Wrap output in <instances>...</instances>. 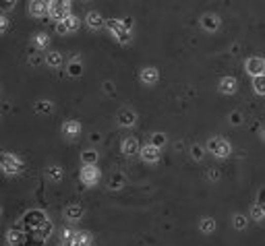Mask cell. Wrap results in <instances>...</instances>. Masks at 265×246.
I'll use <instances>...</instances> for the list:
<instances>
[{
    "label": "cell",
    "mask_w": 265,
    "mask_h": 246,
    "mask_svg": "<svg viewBox=\"0 0 265 246\" xmlns=\"http://www.w3.org/2000/svg\"><path fill=\"white\" fill-rule=\"evenodd\" d=\"M85 23H87V27L91 31H100L102 27H106V21H104V17L98 13V10H89V13L85 15Z\"/></svg>",
    "instance_id": "cell-13"
},
{
    "label": "cell",
    "mask_w": 265,
    "mask_h": 246,
    "mask_svg": "<svg viewBox=\"0 0 265 246\" xmlns=\"http://www.w3.org/2000/svg\"><path fill=\"white\" fill-rule=\"evenodd\" d=\"M64 62V56L58 52V50H50V52H46V64L52 66V68H60Z\"/></svg>",
    "instance_id": "cell-21"
},
{
    "label": "cell",
    "mask_w": 265,
    "mask_h": 246,
    "mask_svg": "<svg viewBox=\"0 0 265 246\" xmlns=\"http://www.w3.org/2000/svg\"><path fill=\"white\" fill-rule=\"evenodd\" d=\"M98 159H100V155H98L96 149H85L81 153V163L83 166H96Z\"/></svg>",
    "instance_id": "cell-25"
},
{
    "label": "cell",
    "mask_w": 265,
    "mask_h": 246,
    "mask_svg": "<svg viewBox=\"0 0 265 246\" xmlns=\"http://www.w3.org/2000/svg\"><path fill=\"white\" fill-rule=\"evenodd\" d=\"M31 46H33V50H46L50 46V35L48 33H44V31H40V33H36L31 38Z\"/></svg>",
    "instance_id": "cell-18"
},
{
    "label": "cell",
    "mask_w": 265,
    "mask_h": 246,
    "mask_svg": "<svg viewBox=\"0 0 265 246\" xmlns=\"http://www.w3.org/2000/svg\"><path fill=\"white\" fill-rule=\"evenodd\" d=\"M62 176H64L62 168H60V166H56V163H52V166L46 168V178H48L50 182H60V180H62Z\"/></svg>",
    "instance_id": "cell-24"
},
{
    "label": "cell",
    "mask_w": 265,
    "mask_h": 246,
    "mask_svg": "<svg viewBox=\"0 0 265 246\" xmlns=\"http://www.w3.org/2000/svg\"><path fill=\"white\" fill-rule=\"evenodd\" d=\"M120 151L126 157H135V155L141 153V145H139V141H137L135 137H126L120 143Z\"/></svg>",
    "instance_id": "cell-11"
},
{
    "label": "cell",
    "mask_w": 265,
    "mask_h": 246,
    "mask_svg": "<svg viewBox=\"0 0 265 246\" xmlns=\"http://www.w3.org/2000/svg\"><path fill=\"white\" fill-rule=\"evenodd\" d=\"M83 213H85V209L81 205H68L64 209V219L66 221H79L83 217Z\"/></svg>",
    "instance_id": "cell-20"
},
{
    "label": "cell",
    "mask_w": 265,
    "mask_h": 246,
    "mask_svg": "<svg viewBox=\"0 0 265 246\" xmlns=\"http://www.w3.org/2000/svg\"><path fill=\"white\" fill-rule=\"evenodd\" d=\"M75 234H77V230L64 228V230H62V234H60V242H64V244H73V240H75Z\"/></svg>",
    "instance_id": "cell-32"
},
{
    "label": "cell",
    "mask_w": 265,
    "mask_h": 246,
    "mask_svg": "<svg viewBox=\"0 0 265 246\" xmlns=\"http://www.w3.org/2000/svg\"><path fill=\"white\" fill-rule=\"evenodd\" d=\"M8 25H10L8 17H6V15H0V33H4V31L8 29Z\"/></svg>",
    "instance_id": "cell-37"
},
{
    "label": "cell",
    "mask_w": 265,
    "mask_h": 246,
    "mask_svg": "<svg viewBox=\"0 0 265 246\" xmlns=\"http://www.w3.org/2000/svg\"><path fill=\"white\" fill-rule=\"evenodd\" d=\"M139 79H141L143 85H156L159 81V70L156 66H145L139 73Z\"/></svg>",
    "instance_id": "cell-14"
},
{
    "label": "cell",
    "mask_w": 265,
    "mask_h": 246,
    "mask_svg": "<svg viewBox=\"0 0 265 246\" xmlns=\"http://www.w3.org/2000/svg\"><path fill=\"white\" fill-rule=\"evenodd\" d=\"M249 215L255 219V221H261V219H265V213H263V209H261V203H255L251 207V211H249Z\"/></svg>",
    "instance_id": "cell-31"
},
{
    "label": "cell",
    "mask_w": 265,
    "mask_h": 246,
    "mask_svg": "<svg viewBox=\"0 0 265 246\" xmlns=\"http://www.w3.org/2000/svg\"><path fill=\"white\" fill-rule=\"evenodd\" d=\"M220 25H222V19L217 17L215 13H205V15L201 17V27H203V31H207V33H215L217 29H220Z\"/></svg>",
    "instance_id": "cell-12"
},
{
    "label": "cell",
    "mask_w": 265,
    "mask_h": 246,
    "mask_svg": "<svg viewBox=\"0 0 265 246\" xmlns=\"http://www.w3.org/2000/svg\"><path fill=\"white\" fill-rule=\"evenodd\" d=\"M139 155H141V159L145 163H158L159 157H162V149L156 147L154 143H147V145L141 147V153Z\"/></svg>",
    "instance_id": "cell-10"
},
{
    "label": "cell",
    "mask_w": 265,
    "mask_h": 246,
    "mask_svg": "<svg viewBox=\"0 0 265 246\" xmlns=\"http://www.w3.org/2000/svg\"><path fill=\"white\" fill-rule=\"evenodd\" d=\"M27 13L33 19H44L48 17V0H29Z\"/></svg>",
    "instance_id": "cell-8"
},
{
    "label": "cell",
    "mask_w": 265,
    "mask_h": 246,
    "mask_svg": "<svg viewBox=\"0 0 265 246\" xmlns=\"http://www.w3.org/2000/svg\"><path fill=\"white\" fill-rule=\"evenodd\" d=\"M106 29L112 33V38L116 40L120 46H126L133 42V29H126L122 25V19H110L106 21Z\"/></svg>",
    "instance_id": "cell-2"
},
{
    "label": "cell",
    "mask_w": 265,
    "mask_h": 246,
    "mask_svg": "<svg viewBox=\"0 0 265 246\" xmlns=\"http://www.w3.org/2000/svg\"><path fill=\"white\" fill-rule=\"evenodd\" d=\"M62 135L66 139H77L79 135H81V122H79V120H66V122H62Z\"/></svg>",
    "instance_id": "cell-17"
},
{
    "label": "cell",
    "mask_w": 265,
    "mask_h": 246,
    "mask_svg": "<svg viewBox=\"0 0 265 246\" xmlns=\"http://www.w3.org/2000/svg\"><path fill=\"white\" fill-rule=\"evenodd\" d=\"M261 209H263V213H265V198H263V201H261Z\"/></svg>",
    "instance_id": "cell-41"
},
{
    "label": "cell",
    "mask_w": 265,
    "mask_h": 246,
    "mask_svg": "<svg viewBox=\"0 0 265 246\" xmlns=\"http://www.w3.org/2000/svg\"><path fill=\"white\" fill-rule=\"evenodd\" d=\"M228 120H230V124H234V126H238V124H243V120H245V116H243V114H240L238 110H234L232 114H230V118H228Z\"/></svg>",
    "instance_id": "cell-35"
},
{
    "label": "cell",
    "mask_w": 265,
    "mask_h": 246,
    "mask_svg": "<svg viewBox=\"0 0 265 246\" xmlns=\"http://www.w3.org/2000/svg\"><path fill=\"white\" fill-rule=\"evenodd\" d=\"M207 151H210L212 155H215L217 159H224L228 157L230 153H232V145H230V141L222 139V137H212L210 141H207Z\"/></svg>",
    "instance_id": "cell-5"
},
{
    "label": "cell",
    "mask_w": 265,
    "mask_h": 246,
    "mask_svg": "<svg viewBox=\"0 0 265 246\" xmlns=\"http://www.w3.org/2000/svg\"><path fill=\"white\" fill-rule=\"evenodd\" d=\"M253 89H255V93H259V96H265V73L253 77Z\"/></svg>",
    "instance_id": "cell-29"
},
{
    "label": "cell",
    "mask_w": 265,
    "mask_h": 246,
    "mask_svg": "<svg viewBox=\"0 0 265 246\" xmlns=\"http://www.w3.org/2000/svg\"><path fill=\"white\" fill-rule=\"evenodd\" d=\"M222 178V172L217 170V168H212V170H207V180L210 182H217Z\"/></svg>",
    "instance_id": "cell-36"
},
{
    "label": "cell",
    "mask_w": 265,
    "mask_h": 246,
    "mask_svg": "<svg viewBox=\"0 0 265 246\" xmlns=\"http://www.w3.org/2000/svg\"><path fill=\"white\" fill-rule=\"evenodd\" d=\"M66 73H68V77H73V79L81 77L83 75V62H81V58H79V56L71 58V62L66 64Z\"/></svg>",
    "instance_id": "cell-19"
},
{
    "label": "cell",
    "mask_w": 265,
    "mask_h": 246,
    "mask_svg": "<svg viewBox=\"0 0 265 246\" xmlns=\"http://www.w3.org/2000/svg\"><path fill=\"white\" fill-rule=\"evenodd\" d=\"M33 110H36L38 114H50L54 110V103L48 101V99H40V101H36V105H33Z\"/></svg>",
    "instance_id": "cell-28"
},
{
    "label": "cell",
    "mask_w": 265,
    "mask_h": 246,
    "mask_svg": "<svg viewBox=\"0 0 265 246\" xmlns=\"http://www.w3.org/2000/svg\"><path fill=\"white\" fill-rule=\"evenodd\" d=\"M261 139L265 141V126H263V131H261Z\"/></svg>",
    "instance_id": "cell-42"
},
{
    "label": "cell",
    "mask_w": 265,
    "mask_h": 246,
    "mask_svg": "<svg viewBox=\"0 0 265 246\" xmlns=\"http://www.w3.org/2000/svg\"><path fill=\"white\" fill-rule=\"evenodd\" d=\"M42 60H46V56H42V54H40V50H36V54H29V56H27V62H29L31 66L42 64Z\"/></svg>",
    "instance_id": "cell-34"
},
{
    "label": "cell",
    "mask_w": 265,
    "mask_h": 246,
    "mask_svg": "<svg viewBox=\"0 0 265 246\" xmlns=\"http://www.w3.org/2000/svg\"><path fill=\"white\" fill-rule=\"evenodd\" d=\"M245 70H247L251 77L263 75V73H265V58H261V56H251V58H247Z\"/></svg>",
    "instance_id": "cell-9"
},
{
    "label": "cell",
    "mask_w": 265,
    "mask_h": 246,
    "mask_svg": "<svg viewBox=\"0 0 265 246\" xmlns=\"http://www.w3.org/2000/svg\"><path fill=\"white\" fill-rule=\"evenodd\" d=\"M205 153H207V147H203V145H193L191 147V155H193L195 161H201L205 157Z\"/></svg>",
    "instance_id": "cell-30"
},
{
    "label": "cell",
    "mask_w": 265,
    "mask_h": 246,
    "mask_svg": "<svg viewBox=\"0 0 265 246\" xmlns=\"http://www.w3.org/2000/svg\"><path fill=\"white\" fill-rule=\"evenodd\" d=\"M60 246H71V244H64V242H60Z\"/></svg>",
    "instance_id": "cell-43"
},
{
    "label": "cell",
    "mask_w": 265,
    "mask_h": 246,
    "mask_svg": "<svg viewBox=\"0 0 265 246\" xmlns=\"http://www.w3.org/2000/svg\"><path fill=\"white\" fill-rule=\"evenodd\" d=\"M79 178H81V182L85 186H96L102 178V172L98 166H83L81 172H79Z\"/></svg>",
    "instance_id": "cell-6"
},
{
    "label": "cell",
    "mask_w": 265,
    "mask_h": 246,
    "mask_svg": "<svg viewBox=\"0 0 265 246\" xmlns=\"http://www.w3.org/2000/svg\"><path fill=\"white\" fill-rule=\"evenodd\" d=\"M71 246H94V236L89 232H77Z\"/></svg>",
    "instance_id": "cell-23"
},
{
    "label": "cell",
    "mask_w": 265,
    "mask_h": 246,
    "mask_svg": "<svg viewBox=\"0 0 265 246\" xmlns=\"http://www.w3.org/2000/svg\"><path fill=\"white\" fill-rule=\"evenodd\" d=\"M215 228H217V224H215L213 217H203L199 221V232H203V234H213Z\"/></svg>",
    "instance_id": "cell-26"
},
{
    "label": "cell",
    "mask_w": 265,
    "mask_h": 246,
    "mask_svg": "<svg viewBox=\"0 0 265 246\" xmlns=\"http://www.w3.org/2000/svg\"><path fill=\"white\" fill-rule=\"evenodd\" d=\"M79 25H81V21H79V17L75 15H68L66 19L58 21L56 23V31H58L60 35H66V33H75L79 29Z\"/></svg>",
    "instance_id": "cell-7"
},
{
    "label": "cell",
    "mask_w": 265,
    "mask_h": 246,
    "mask_svg": "<svg viewBox=\"0 0 265 246\" xmlns=\"http://www.w3.org/2000/svg\"><path fill=\"white\" fill-rule=\"evenodd\" d=\"M71 13V0H48V17L58 23L62 19H66Z\"/></svg>",
    "instance_id": "cell-4"
},
{
    "label": "cell",
    "mask_w": 265,
    "mask_h": 246,
    "mask_svg": "<svg viewBox=\"0 0 265 246\" xmlns=\"http://www.w3.org/2000/svg\"><path fill=\"white\" fill-rule=\"evenodd\" d=\"M54 232L52 219L42 209L25 211L6 232L8 246H44Z\"/></svg>",
    "instance_id": "cell-1"
},
{
    "label": "cell",
    "mask_w": 265,
    "mask_h": 246,
    "mask_svg": "<svg viewBox=\"0 0 265 246\" xmlns=\"http://www.w3.org/2000/svg\"><path fill=\"white\" fill-rule=\"evenodd\" d=\"M0 215H2V207H0Z\"/></svg>",
    "instance_id": "cell-44"
},
{
    "label": "cell",
    "mask_w": 265,
    "mask_h": 246,
    "mask_svg": "<svg viewBox=\"0 0 265 246\" xmlns=\"http://www.w3.org/2000/svg\"><path fill=\"white\" fill-rule=\"evenodd\" d=\"M15 4H17V0H0V8L2 10H10Z\"/></svg>",
    "instance_id": "cell-38"
},
{
    "label": "cell",
    "mask_w": 265,
    "mask_h": 246,
    "mask_svg": "<svg viewBox=\"0 0 265 246\" xmlns=\"http://www.w3.org/2000/svg\"><path fill=\"white\" fill-rule=\"evenodd\" d=\"M104 89H106L108 93H112V91H114V87H112V83H106V85H104Z\"/></svg>",
    "instance_id": "cell-40"
},
{
    "label": "cell",
    "mask_w": 265,
    "mask_h": 246,
    "mask_svg": "<svg viewBox=\"0 0 265 246\" xmlns=\"http://www.w3.org/2000/svg\"><path fill=\"white\" fill-rule=\"evenodd\" d=\"M135 122H137V112H135V110L122 108V110L118 112V124H120L122 128H131Z\"/></svg>",
    "instance_id": "cell-16"
},
{
    "label": "cell",
    "mask_w": 265,
    "mask_h": 246,
    "mask_svg": "<svg viewBox=\"0 0 265 246\" xmlns=\"http://www.w3.org/2000/svg\"><path fill=\"white\" fill-rule=\"evenodd\" d=\"M0 172H2L4 176H17L23 172V161L21 157H17L15 153H6V151H2L0 153Z\"/></svg>",
    "instance_id": "cell-3"
},
{
    "label": "cell",
    "mask_w": 265,
    "mask_h": 246,
    "mask_svg": "<svg viewBox=\"0 0 265 246\" xmlns=\"http://www.w3.org/2000/svg\"><path fill=\"white\" fill-rule=\"evenodd\" d=\"M238 89V83L234 77H222L220 83H217V91L224 93V96H232V93H236Z\"/></svg>",
    "instance_id": "cell-15"
},
{
    "label": "cell",
    "mask_w": 265,
    "mask_h": 246,
    "mask_svg": "<svg viewBox=\"0 0 265 246\" xmlns=\"http://www.w3.org/2000/svg\"><path fill=\"white\" fill-rule=\"evenodd\" d=\"M166 141H168V139H166V135H164V133H154V135H152V139H149V143H154L156 147L162 149V147L166 145Z\"/></svg>",
    "instance_id": "cell-33"
},
{
    "label": "cell",
    "mask_w": 265,
    "mask_h": 246,
    "mask_svg": "<svg viewBox=\"0 0 265 246\" xmlns=\"http://www.w3.org/2000/svg\"><path fill=\"white\" fill-rule=\"evenodd\" d=\"M247 226H249V217L247 215H243V213H234L232 215V228L234 230L243 232V230H247Z\"/></svg>",
    "instance_id": "cell-27"
},
{
    "label": "cell",
    "mask_w": 265,
    "mask_h": 246,
    "mask_svg": "<svg viewBox=\"0 0 265 246\" xmlns=\"http://www.w3.org/2000/svg\"><path fill=\"white\" fill-rule=\"evenodd\" d=\"M83 2H89V0H83Z\"/></svg>",
    "instance_id": "cell-45"
},
{
    "label": "cell",
    "mask_w": 265,
    "mask_h": 246,
    "mask_svg": "<svg viewBox=\"0 0 265 246\" xmlns=\"http://www.w3.org/2000/svg\"><path fill=\"white\" fill-rule=\"evenodd\" d=\"M122 25H124L126 29H133V27H135V21H133L131 17H126V19H122Z\"/></svg>",
    "instance_id": "cell-39"
},
{
    "label": "cell",
    "mask_w": 265,
    "mask_h": 246,
    "mask_svg": "<svg viewBox=\"0 0 265 246\" xmlns=\"http://www.w3.org/2000/svg\"><path fill=\"white\" fill-rule=\"evenodd\" d=\"M124 184H126V176L122 172H114L110 176V180H108V189L110 191H120Z\"/></svg>",
    "instance_id": "cell-22"
}]
</instances>
